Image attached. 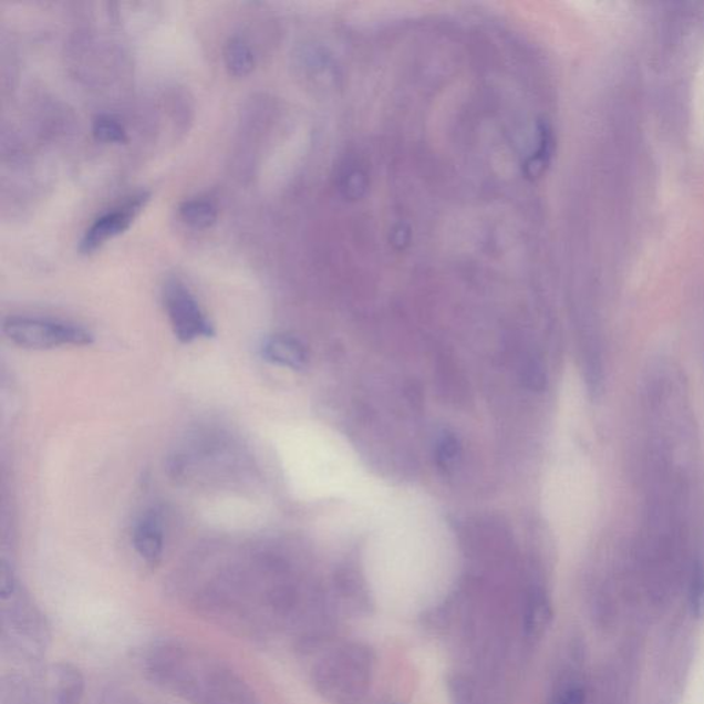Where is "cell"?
<instances>
[{"label": "cell", "mask_w": 704, "mask_h": 704, "mask_svg": "<svg viewBox=\"0 0 704 704\" xmlns=\"http://www.w3.org/2000/svg\"><path fill=\"white\" fill-rule=\"evenodd\" d=\"M3 332L11 343L28 350H50L61 345H87L93 334L75 323L37 317H9Z\"/></svg>", "instance_id": "obj_1"}, {"label": "cell", "mask_w": 704, "mask_h": 704, "mask_svg": "<svg viewBox=\"0 0 704 704\" xmlns=\"http://www.w3.org/2000/svg\"><path fill=\"white\" fill-rule=\"evenodd\" d=\"M163 302L175 337L182 343L197 339L213 338L214 327L206 312L198 304L195 294L178 278H169L163 288Z\"/></svg>", "instance_id": "obj_2"}, {"label": "cell", "mask_w": 704, "mask_h": 704, "mask_svg": "<svg viewBox=\"0 0 704 704\" xmlns=\"http://www.w3.org/2000/svg\"><path fill=\"white\" fill-rule=\"evenodd\" d=\"M149 201V191L135 193L127 200L102 214L84 231L82 240L79 242V252L82 255L94 253L113 238L122 236L133 226L135 219L139 217Z\"/></svg>", "instance_id": "obj_3"}, {"label": "cell", "mask_w": 704, "mask_h": 704, "mask_svg": "<svg viewBox=\"0 0 704 704\" xmlns=\"http://www.w3.org/2000/svg\"><path fill=\"white\" fill-rule=\"evenodd\" d=\"M136 552L147 563H156L164 549V521L157 509L146 510L136 521L133 536Z\"/></svg>", "instance_id": "obj_4"}, {"label": "cell", "mask_w": 704, "mask_h": 704, "mask_svg": "<svg viewBox=\"0 0 704 704\" xmlns=\"http://www.w3.org/2000/svg\"><path fill=\"white\" fill-rule=\"evenodd\" d=\"M263 360L275 365L299 369L304 365L306 354L297 340L287 337L267 338L260 345Z\"/></svg>", "instance_id": "obj_5"}, {"label": "cell", "mask_w": 704, "mask_h": 704, "mask_svg": "<svg viewBox=\"0 0 704 704\" xmlns=\"http://www.w3.org/2000/svg\"><path fill=\"white\" fill-rule=\"evenodd\" d=\"M56 704H81L84 695V679L72 664L61 663L54 670Z\"/></svg>", "instance_id": "obj_6"}, {"label": "cell", "mask_w": 704, "mask_h": 704, "mask_svg": "<svg viewBox=\"0 0 704 704\" xmlns=\"http://www.w3.org/2000/svg\"><path fill=\"white\" fill-rule=\"evenodd\" d=\"M178 215L186 226L195 230H208L217 224L218 207L204 197L189 198L179 204Z\"/></svg>", "instance_id": "obj_7"}, {"label": "cell", "mask_w": 704, "mask_h": 704, "mask_svg": "<svg viewBox=\"0 0 704 704\" xmlns=\"http://www.w3.org/2000/svg\"><path fill=\"white\" fill-rule=\"evenodd\" d=\"M224 60L227 71L236 77H246L255 70V55L244 39L230 38L225 44Z\"/></svg>", "instance_id": "obj_8"}, {"label": "cell", "mask_w": 704, "mask_h": 704, "mask_svg": "<svg viewBox=\"0 0 704 704\" xmlns=\"http://www.w3.org/2000/svg\"><path fill=\"white\" fill-rule=\"evenodd\" d=\"M93 134L96 141L104 144H126L127 133L117 118L110 115H100L94 118Z\"/></svg>", "instance_id": "obj_9"}, {"label": "cell", "mask_w": 704, "mask_h": 704, "mask_svg": "<svg viewBox=\"0 0 704 704\" xmlns=\"http://www.w3.org/2000/svg\"><path fill=\"white\" fill-rule=\"evenodd\" d=\"M550 612L543 599L536 598L527 611L526 629L531 635H539L543 632L549 621Z\"/></svg>", "instance_id": "obj_10"}, {"label": "cell", "mask_w": 704, "mask_h": 704, "mask_svg": "<svg viewBox=\"0 0 704 704\" xmlns=\"http://www.w3.org/2000/svg\"><path fill=\"white\" fill-rule=\"evenodd\" d=\"M690 607L692 615L704 621V569L697 567L690 588Z\"/></svg>", "instance_id": "obj_11"}, {"label": "cell", "mask_w": 704, "mask_h": 704, "mask_svg": "<svg viewBox=\"0 0 704 704\" xmlns=\"http://www.w3.org/2000/svg\"><path fill=\"white\" fill-rule=\"evenodd\" d=\"M14 592V577L13 572L9 569L4 563L2 565V569H0V593H2V599H10Z\"/></svg>", "instance_id": "obj_12"}, {"label": "cell", "mask_w": 704, "mask_h": 704, "mask_svg": "<svg viewBox=\"0 0 704 704\" xmlns=\"http://www.w3.org/2000/svg\"><path fill=\"white\" fill-rule=\"evenodd\" d=\"M556 704H584V692L579 686L567 690Z\"/></svg>", "instance_id": "obj_13"}]
</instances>
